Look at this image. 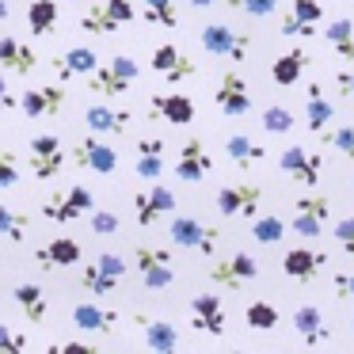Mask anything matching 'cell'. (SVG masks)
<instances>
[{"instance_id": "obj_1", "label": "cell", "mask_w": 354, "mask_h": 354, "mask_svg": "<svg viewBox=\"0 0 354 354\" xmlns=\"http://www.w3.org/2000/svg\"><path fill=\"white\" fill-rule=\"evenodd\" d=\"M141 77V65L133 62L130 54H115L111 62H100L92 73H88V92L103 95V100H115V95H126L133 88V80Z\"/></svg>"}, {"instance_id": "obj_2", "label": "cell", "mask_w": 354, "mask_h": 354, "mask_svg": "<svg viewBox=\"0 0 354 354\" xmlns=\"http://www.w3.org/2000/svg\"><path fill=\"white\" fill-rule=\"evenodd\" d=\"M202 50H206L209 57H229V62H248V54H252V35L236 31L232 24H206L198 35Z\"/></svg>"}, {"instance_id": "obj_3", "label": "cell", "mask_w": 354, "mask_h": 354, "mask_svg": "<svg viewBox=\"0 0 354 354\" xmlns=\"http://www.w3.org/2000/svg\"><path fill=\"white\" fill-rule=\"evenodd\" d=\"M168 236L176 248H187V252H198V255H214L217 244H221V232L214 225L198 221V217H171Z\"/></svg>"}, {"instance_id": "obj_4", "label": "cell", "mask_w": 354, "mask_h": 354, "mask_svg": "<svg viewBox=\"0 0 354 354\" xmlns=\"http://www.w3.org/2000/svg\"><path fill=\"white\" fill-rule=\"evenodd\" d=\"M92 209H95V194L80 183L69 187V191L50 194V198L42 202V217H50V221H57V225H69V221H77V217L92 214Z\"/></svg>"}, {"instance_id": "obj_5", "label": "cell", "mask_w": 354, "mask_h": 354, "mask_svg": "<svg viewBox=\"0 0 354 354\" xmlns=\"http://www.w3.org/2000/svg\"><path fill=\"white\" fill-rule=\"evenodd\" d=\"M138 12H133V0H103L80 19V31L84 35H115L126 24H133Z\"/></svg>"}, {"instance_id": "obj_6", "label": "cell", "mask_w": 354, "mask_h": 354, "mask_svg": "<svg viewBox=\"0 0 354 354\" xmlns=\"http://www.w3.org/2000/svg\"><path fill=\"white\" fill-rule=\"evenodd\" d=\"M278 168L301 187H320L324 156L316 153V149H308V145H290V149H282V156H278Z\"/></svg>"}, {"instance_id": "obj_7", "label": "cell", "mask_w": 354, "mask_h": 354, "mask_svg": "<svg viewBox=\"0 0 354 354\" xmlns=\"http://www.w3.org/2000/svg\"><path fill=\"white\" fill-rule=\"evenodd\" d=\"M69 103V92H65V80H54V84H39L19 92V111L27 118H57Z\"/></svg>"}, {"instance_id": "obj_8", "label": "cell", "mask_w": 354, "mask_h": 354, "mask_svg": "<svg viewBox=\"0 0 354 354\" xmlns=\"http://www.w3.org/2000/svg\"><path fill=\"white\" fill-rule=\"evenodd\" d=\"M133 267H138L145 290H168L176 282V270H171V255L164 248H149V244H138L133 248Z\"/></svg>"}, {"instance_id": "obj_9", "label": "cell", "mask_w": 354, "mask_h": 354, "mask_svg": "<svg viewBox=\"0 0 354 354\" xmlns=\"http://www.w3.org/2000/svg\"><path fill=\"white\" fill-rule=\"evenodd\" d=\"M73 164L84 171H95V176H115L118 171V153L107 145V141H100V133L88 130V138H80L77 145H73Z\"/></svg>"}, {"instance_id": "obj_10", "label": "cell", "mask_w": 354, "mask_h": 354, "mask_svg": "<svg viewBox=\"0 0 354 354\" xmlns=\"http://www.w3.org/2000/svg\"><path fill=\"white\" fill-rule=\"evenodd\" d=\"M328 217H331V206L324 194H301V198H293V232L297 236L320 240Z\"/></svg>"}, {"instance_id": "obj_11", "label": "cell", "mask_w": 354, "mask_h": 354, "mask_svg": "<svg viewBox=\"0 0 354 354\" xmlns=\"http://www.w3.org/2000/svg\"><path fill=\"white\" fill-rule=\"evenodd\" d=\"M259 206H263L259 183H232L217 191V214L221 217H255Z\"/></svg>"}, {"instance_id": "obj_12", "label": "cell", "mask_w": 354, "mask_h": 354, "mask_svg": "<svg viewBox=\"0 0 354 354\" xmlns=\"http://www.w3.org/2000/svg\"><path fill=\"white\" fill-rule=\"evenodd\" d=\"M209 278H214L221 290H240V286L259 278V263H255V255L236 252V255H229V259L209 263Z\"/></svg>"}, {"instance_id": "obj_13", "label": "cell", "mask_w": 354, "mask_h": 354, "mask_svg": "<svg viewBox=\"0 0 354 354\" xmlns=\"http://www.w3.org/2000/svg\"><path fill=\"white\" fill-rule=\"evenodd\" d=\"M214 103L221 107V115L244 118L248 111H252V92H248V80L240 77V73L229 69L221 80H217V88H214Z\"/></svg>"}, {"instance_id": "obj_14", "label": "cell", "mask_w": 354, "mask_h": 354, "mask_svg": "<svg viewBox=\"0 0 354 354\" xmlns=\"http://www.w3.org/2000/svg\"><path fill=\"white\" fill-rule=\"evenodd\" d=\"M171 209H176V194L160 183H153L149 191L133 194V221H138L141 229H153V225L160 221L164 214H171Z\"/></svg>"}, {"instance_id": "obj_15", "label": "cell", "mask_w": 354, "mask_h": 354, "mask_svg": "<svg viewBox=\"0 0 354 354\" xmlns=\"http://www.w3.org/2000/svg\"><path fill=\"white\" fill-rule=\"evenodd\" d=\"M209 171H214V156H209L206 141L187 138L183 149H179V160H176V176L183 179V183H202Z\"/></svg>"}, {"instance_id": "obj_16", "label": "cell", "mask_w": 354, "mask_h": 354, "mask_svg": "<svg viewBox=\"0 0 354 354\" xmlns=\"http://www.w3.org/2000/svg\"><path fill=\"white\" fill-rule=\"evenodd\" d=\"M31 171L35 179H54L57 171L65 168V149H62V138H54V133H39V138L31 141Z\"/></svg>"}, {"instance_id": "obj_17", "label": "cell", "mask_w": 354, "mask_h": 354, "mask_svg": "<svg viewBox=\"0 0 354 354\" xmlns=\"http://www.w3.org/2000/svg\"><path fill=\"white\" fill-rule=\"evenodd\" d=\"M225 324H229V316H225V301L217 297V293H198V297L191 301V328L194 331H206V335H225Z\"/></svg>"}, {"instance_id": "obj_18", "label": "cell", "mask_w": 354, "mask_h": 354, "mask_svg": "<svg viewBox=\"0 0 354 354\" xmlns=\"http://www.w3.org/2000/svg\"><path fill=\"white\" fill-rule=\"evenodd\" d=\"M194 69H198V65H194L176 42H164V46L153 50V73H160L168 84H183L187 77H194Z\"/></svg>"}, {"instance_id": "obj_19", "label": "cell", "mask_w": 354, "mask_h": 354, "mask_svg": "<svg viewBox=\"0 0 354 354\" xmlns=\"http://www.w3.org/2000/svg\"><path fill=\"white\" fill-rule=\"evenodd\" d=\"M328 263H331L328 252H316V248H290V252L282 255V270L293 282H313Z\"/></svg>"}, {"instance_id": "obj_20", "label": "cell", "mask_w": 354, "mask_h": 354, "mask_svg": "<svg viewBox=\"0 0 354 354\" xmlns=\"http://www.w3.org/2000/svg\"><path fill=\"white\" fill-rule=\"evenodd\" d=\"M149 107H153L149 118H164V122H171V126L194 122V100L183 95V92H160V95L149 100Z\"/></svg>"}, {"instance_id": "obj_21", "label": "cell", "mask_w": 354, "mask_h": 354, "mask_svg": "<svg viewBox=\"0 0 354 354\" xmlns=\"http://www.w3.org/2000/svg\"><path fill=\"white\" fill-rule=\"evenodd\" d=\"M308 65H313V54L301 50V46H293V50H286V54L274 57V65H270V80H274L278 88H293L308 73Z\"/></svg>"}, {"instance_id": "obj_22", "label": "cell", "mask_w": 354, "mask_h": 354, "mask_svg": "<svg viewBox=\"0 0 354 354\" xmlns=\"http://www.w3.org/2000/svg\"><path fill=\"white\" fill-rule=\"evenodd\" d=\"M35 65H39V50L27 46L24 39H0V69L4 73H16V77H27V73H35Z\"/></svg>"}, {"instance_id": "obj_23", "label": "cell", "mask_w": 354, "mask_h": 354, "mask_svg": "<svg viewBox=\"0 0 354 354\" xmlns=\"http://www.w3.org/2000/svg\"><path fill=\"white\" fill-rule=\"evenodd\" d=\"M100 65V54H95L92 46H69L65 54H57L54 57V73H57V80H77V77H88V73Z\"/></svg>"}, {"instance_id": "obj_24", "label": "cell", "mask_w": 354, "mask_h": 354, "mask_svg": "<svg viewBox=\"0 0 354 354\" xmlns=\"http://www.w3.org/2000/svg\"><path fill=\"white\" fill-rule=\"evenodd\" d=\"M84 126L92 133H100V138H122L130 130V111H115V107L95 103V107L84 111Z\"/></svg>"}, {"instance_id": "obj_25", "label": "cell", "mask_w": 354, "mask_h": 354, "mask_svg": "<svg viewBox=\"0 0 354 354\" xmlns=\"http://www.w3.org/2000/svg\"><path fill=\"white\" fill-rule=\"evenodd\" d=\"M35 259H39L42 270H57V267H77L80 263V244L69 236H54L50 244H42L39 252H35Z\"/></svg>"}, {"instance_id": "obj_26", "label": "cell", "mask_w": 354, "mask_h": 354, "mask_svg": "<svg viewBox=\"0 0 354 354\" xmlns=\"http://www.w3.org/2000/svg\"><path fill=\"white\" fill-rule=\"evenodd\" d=\"M293 331H297V339L305 346H320L331 339L328 324H324V313L316 305H301L297 313H293Z\"/></svg>"}, {"instance_id": "obj_27", "label": "cell", "mask_w": 354, "mask_h": 354, "mask_svg": "<svg viewBox=\"0 0 354 354\" xmlns=\"http://www.w3.org/2000/svg\"><path fill=\"white\" fill-rule=\"evenodd\" d=\"M118 324V313H111V308H100L92 305V301H84V305L73 308V328L80 331H95V335H111Z\"/></svg>"}, {"instance_id": "obj_28", "label": "cell", "mask_w": 354, "mask_h": 354, "mask_svg": "<svg viewBox=\"0 0 354 354\" xmlns=\"http://www.w3.org/2000/svg\"><path fill=\"white\" fill-rule=\"evenodd\" d=\"M12 297H16V305H19V313H24L27 324H42V320H46V293H42V286L19 282L16 290H12Z\"/></svg>"}, {"instance_id": "obj_29", "label": "cell", "mask_w": 354, "mask_h": 354, "mask_svg": "<svg viewBox=\"0 0 354 354\" xmlns=\"http://www.w3.org/2000/svg\"><path fill=\"white\" fill-rule=\"evenodd\" d=\"M225 156H229L232 164H236V168H255V164L263 160V156H267V149L259 145V141H252L248 138V133H232L229 141H225Z\"/></svg>"}, {"instance_id": "obj_30", "label": "cell", "mask_w": 354, "mask_h": 354, "mask_svg": "<svg viewBox=\"0 0 354 354\" xmlns=\"http://www.w3.org/2000/svg\"><path fill=\"white\" fill-rule=\"evenodd\" d=\"M141 339H145V346H153V351H176L179 346V331L171 328L168 320H153V316H141Z\"/></svg>"}, {"instance_id": "obj_31", "label": "cell", "mask_w": 354, "mask_h": 354, "mask_svg": "<svg viewBox=\"0 0 354 354\" xmlns=\"http://www.w3.org/2000/svg\"><path fill=\"white\" fill-rule=\"evenodd\" d=\"M305 118H308V130H313V133H324V130H328V122L335 118V107L324 100V88H320V84H308Z\"/></svg>"}, {"instance_id": "obj_32", "label": "cell", "mask_w": 354, "mask_h": 354, "mask_svg": "<svg viewBox=\"0 0 354 354\" xmlns=\"http://www.w3.org/2000/svg\"><path fill=\"white\" fill-rule=\"evenodd\" d=\"M324 39L331 42V50H335L343 62H354V19H346V16L331 19V24L324 27Z\"/></svg>"}, {"instance_id": "obj_33", "label": "cell", "mask_w": 354, "mask_h": 354, "mask_svg": "<svg viewBox=\"0 0 354 354\" xmlns=\"http://www.w3.org/2000/svg\"><path fill=\"white\" fill-rule=\"evenodd\" d=\"M27 27H31L35 39L54 35V27H57V0H31V4H27Z\"/></svg>"}, {"instance_id": "obj_34", "label": "cell", "mask_w": 354, "mask_h": 354, "mask_svg": "<svg viewBox=\"0 0 354 354\" xmlns=\"http://www.w3.org/2000/svg\"><path fill=\"white\" fill-rule=\"evenodd\" d=\"M118 282H122V278H115V274H107V270H100L95 263H88V267L80 270V290L92 293V297H107V293H115Z\"/></svg>"}, {"instance_id": "obj_35", "label": "cell", "mask_w": 354, "mask_h": 354, "mask_svg": "<svg viewBox=\"0 0 354 354\" xmlns=\"http://www.w3.org/2000/svg\"><path fill=\"white\" fill-rule=\"evenodd\" d=\"M141 19L153 27H179V12H176V0H141Z\"/></svg>"}, {"instance_id": "obj_36", "label": "cell", "mask_w": 354, "mask_h": 354, "mask_svg": "<svg viewBox=\"0 0 354 354\" xmlns=\"http://www.w3.org/2000/svg\"><path fill=\"white\" fill-rule=\"evenodd\" d=\"M27 229H31V217H27L24 209L0 206V236L12 240V244H24V240H27Z\"/></svg>"}, {"instance_id": "obj_37", "label": "cell", "mask_w": 354, "mask_h": 354, "mask_svg": "<svg viewBox=\"0 0 354 354\" xmlns=\"http://www.w3.org/2000/svg\"><path fill=\"white\" fill-rule=\"evenodd\" d=\"M252 236L259 240V244H278V240L286 236V221L278 214H255L252 217Z\"/></svg>"}, {"instance_id": "obj_38", "label": "cell", "mask_w": 354, "mask_h": 354, "mask_svg": "<svg viewBox=\"0 0 354 354\" xmlns=\"http://www.w3.org/2000/svg\"><path fill=\"white\" fill-rule=\"evenodd\" d=\"M244 320L252 331H274L278 328V308L270 305V301H252V305L244 308Z\"/></svg>"}, {"instance_id": "obj_39", "label": "cell", "mask_w": 354, "mask_h": 354, "mask_svg": "<svg viewBox=\"0 0 354 354\" xmlns=\"http://www.w3.org/2000/svg\"><path fill=\"white\" fill-rule=\"evenodd\" d=\"M263 130L274 133V138H286V133H293V111L282 107V103H270V107L263 111Z\"/></svg>"}, {"instance_id": "obj_40", "label": "cell", "mask_w": 354, "mask_h": 354, "mask_svg": "<svg viewBox=\"0 0 354 354\" xmlns=\"http://www.w3.org/2000/svg\"><path fill=\"white\" fill-rule=\"evenodd\" d=\"M278 31H282L286 39H301V42H305V39H316L320 24H308V19H301V16H293V12H290V16L278 24Z\"/></svg>"}, {"instance_id": "obj_41", "label": "cell", "mask_w": 354, "mask_h": 354, "mask_svg": "<svg viewBox=\"0 0 354 354\" xmlns=\"http://www.w3.org/2000/svg\"><path fill=\"white\" fill-rule=\"evenodd\" d=\"M225 4H229L232 12H244V16L263 19V16H274L282 0H225Z\"/></svg>"}, {"instance_id": "obj_42", "label": "cell", "mask_w": 354, "mask_h": 354, "mask_svg": "<svg viewBox=\"0 0 354 354\" xmlns=\"http://www.w3.org/2000/svg\"><path fill=\"white\" fill-rule=\"evenodd\" d=\"M324 145L339 149L343 156L354 160V126H335V130H324Z\"/></svg>"}, {"instance_id": "obj_43", "label": "cell", "mask_w": 354, "mask_h": 354, "mask_svg": "<svg viewBox=\"0 0 354 354\" xmlns=\"http://www.w3.org/2000/svg\"><path fill=\"white\" fill-rule=\"evenodd\" d=\"M19 183V156L12 149H0V191H12Z\"/></svg>"}, {"instance_id": "obj_44", "label": "cell", "mask_w": 354, "mask_h": 354, "mask_svg": "<svg viewBox=\"0 0 354 354\" xmlns=\"http://www.w3.org/2000/svg\"><path fill=\"white\" fill-rule=\"evenodd\" d=\"M138 176L156 183L164 176V153H138Z\"/></svg>"}, {"instance_id": "obj_45", "label": "cell", "mask_w": 354, "mask_h": 354, "mask_svg": "<svg viewBox=\"0 0 354 354\" xmlns=\"http://www.w3.org/2000/svg\"><path fill=\"white\" fill-rule=\"evenodd\" d=\"M88 225H92L95 236H111V232H118V214H111V209H92Z\"/></svg>"}, {"instance_id": "obj_46", "label": "cell", "mask_w": 354, "mask_h": 354, "mask_svg": "<svg viewBox=\"0 0 354 354\" xmlns=\"http://www.w3.org/2000/svg\"><path fill=\"white\" fill-rule=\"evenodd\" d=\"M331 236H335L339 248H343V252L354 259V217H339L335 229H331Z\"/></svg>"}, {"instance_id": "obj_47", "label": "cell", "mask_w": 354, "mask_h": 354, "mask_svg": "<svg viewBox=\"0 0 354 354\" xmlns=\"http://www.w3.org/2000/svg\"><path fill=\"white\" fill-rule=\"evenodd\" d=\"M31 346V339L24 335V331H16V328H8V324H0V351H27Z\"/></svg>"}, {"instance_id": "obj_48", "label": "cell", "mask_w": 354, "mask_h": 354, "mask_svg": "<svg viewBox=\"0 0 354 354\" xmlns=\"http://www.w3.org/2000/svg\"><path fill=\"white\" fill-rule=\"evenodd\" d=\"M293 16H301V19H308V24H320L324 19V4L320 0H293Z\"/></svg>"}, {"instance_id": "obj_49", "label": "cell", "mask_w": 354, "mask_h": 354, "mask_svg": "<svg viewBox=\"0 0 354 354\" xmlns=\"http://www.w3.org/2000/svg\"><path fill=\"white\" fill-rule=\"evenodd\" d=\"M95 267L107 270V274H115V278H126V259H122V255H115V252L95 255Z\"/></svg>"}, {"instance_id": "obj_50", "label": "cell", "mask_w": 354, "mask_h": 354, "mask_svg": "<svg viewBox=\"0 0 354 354\" xmlns=\"http://www.w3.org/2000/svg\"><path fill=\"white\" fill-rule=\"evenodd\" d=\"M331 286H335V297H354V270H339Z\"/></svg>"}, {"instance_id": "obj_51", "label": "cell", "mask_w": 354, "mask_h": 354, "mask_svg": "<svg viewBox=\"0 0 354 354\" xmlns=\"http://www.w3.org/2000/svg\"><path fill=\"white\" fill-rule=\"evenodd\" d=\"M8 111H19V95L8 92V80L0 73V115H8Z\"/></svg>"}, {"instance_id": "obj_52", "label": "cell", "mask_w": 354, "mask_h": 354, "mask_svg": "<svg viewBox=\"0 0 354 354\" xmlns=\"http://www.w3.org/2000/svg\"><path fill=\"white\" fill-rule=\"evenodd\" d=\"M335 88H339V95H346V100H354V73L351 69H343L335 77Z\"/></svg>"}, {"instance_id": "obj_53", "label": "cell", "mask_w": 354, "mask_h": 354, "mask_svg": "<svg viewBox=\"0 0 354 354\" xmlns=\"http://www.w3.org/2000/svg\"><path fill=\"white\" fill-rule=\"evenodd\" d=\"M164 149H168V145H164L160 138H141L138 141V153H164Z\"/></svg>"}, {"instance_id": "obj_54", "label": "cell", "mask_w": 354, "mask_h": 354, "mask_svg": "<svg viewBox=\"0 0 354 354\" xmlns=\"http://www.w3.org/2000/svg\"><path fill=\"white\" fill-rule=\"evenodd\" d=\"M12 16V8H8V0H0V24H4V19Z\"/></svg>"}, {"instance_id": "obj_55", "label": "cell", "mask_w": 354, "mask_h": 354, "mask_svg": "<svg viewBox=\"0 0 354 354\" xmlns=\"http://www.w3.org/2000/svg\"><path fill=\"white\" fill-rule=\"evenodd\" d=\"M191 4H194V8H214L217 0H191Z\"/></svg>"}, {"instance_id": "obj_56", "label": "cell", "mask_w": 354, "mask_h": 354, "mask_svg": "<svg viewBox=\"0 0 354 354\" xmlns=\"http://www.w3.org/2000/svg\"><path fill=\"white\" fill-rule=\"evenodd\" d=\"M351 328H354V320H351Z\"/></svg>"}]
</instances>
